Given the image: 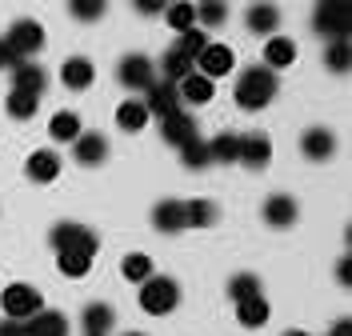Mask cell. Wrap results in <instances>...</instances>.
Returning a JSON list of instances; mask_svg holds the SVG:
<instances>
[{"label":"cell","instance_id":"1","mask_svg":"<svg viewBox=\"0 0 352 336\" xmlns=\"http://www.w3.org/2000/svg\"><path fill=\"white\" fill-rule=\"evenodd\" d=\"M276 89H280V85H276V72L264 68V65H252V68H244L241 80H236V104L248 109V112H256L276 96Z\"/></svg>","mask_w":352,"mask_h":336},{"label":"cell","instance_id":"2","mask_svg":"<svg viewBox=\"0 0 352 336\" xmlns=\"http://www.w3.org/2000/svg\"><path fill=\"white\" fill-rule=\"evenodd\" d=\"M180 304V284H176L173 276H148V280H140V309L148 316H168Z\"/></svg>","mask_w":352,"mask_h":336},{"label":"cell","instance_id":"3","mask_svg":"<svg viewBox=\"0 0 352 336\" xmlns=\"http://www.w3.org/2000/svg\"><path fill=\"white\" fill-rule=\"evenodd\" d=\"M312 28L329 41H349L352 32V8L349 0H320L312 12Z\"/></svg>","mask_w":352,"mask_h":336},{"label":"cell","instance_id":"4","mask_svg":"<svg viewBox=\"0 0 352 336\" xmlns=\"http://www.w3.org/2000/svg\"><path fill=\"white\" fill-rule=\"evenodd\" d=\"M48 245L56 248H72V252H85V256H96V248H100V236L88 228V224H76V221H60L52 224V232H48Z\"/></svg>","mask_w":352,"mask_h":336},{"label":"cell","instance_id":"5","mask_svg":"<svg viewBox=\"0 0 352 336\" xmlns=\"http://www.w3.org/2000/svg\"><path fill=\"white\" fill-rule=\"evenodd\" d=\"M0 309H4V316H12V320H28V316H36L44 309V296L32 284L16 280V284H8V289L0 292Z\"/></svg>","mask_w":352,"mask_h":336},{"label":"cell","instance_id":"6","mask_svg":"<svg viewBox=\"0 0 352 336\" xmlns=\"http://www.w3.org/2000/svg\"><path fill=\"white\" fill-rule=\"evenodd\" d=\"M116 80H120L124 89H132V92H144L156 80V68H153V60H148L144 52H129V56L116 65Z\"/></svg>","mask_w":352,"mask_h":336},{"label":"cell","instance_id":"7","mask_svg":"<svg viewBox=\"0 0 352 336\" xmlns=\"http://www.w3.org/2000/svg\"><path fill=\"white\" fill-rule=\"evenodd\" d=\"M232 65H236V52H232V45H220V41H208V48L197 56V72L200 76H208V80L228 76Z\"/></svg>","mask_w":352,"mask_h":336},{"label":"cell","instance_id":"8","mask_svg":"<svg viewBox=\"0 0 352 336\" xmlns=\"http://www.w3.org/2000/svg\"><path fill=\"white\" fill-rule=\"evenodd\" d=\"M8 48L16 52V60H24V56H36L44 48V28L36 21H16L12 28H8Z\"/></svg>","mask_w":352,"mask_h":336},{"label":"cell","instance_id":"9","mask_svg":"<svg viewBox=\"0 0 352 336\" xmlns=\"http://www.w3.org/2000/svg\"><path fill=\"white\" fill-rule=\"evenodd\" d=\"M144 109H148V116H173V112H180V92H176L173 80H153L148 89H144Z\"/></svg>","mask_w":352,"mask_h":336},{"label":"cell","instance_id":"10","mask_svg":"<svg viewBox=\"0 0 352 336\" xmlns=\"http://www.w3.org/2000/svg\"><path fill=\"white\" fill-rule=\"evenodd\" d=\"M72 157H76V164H85V168L104 164L109 160V140H104V133H80L72 140Z\"/></svg>","mask_w":352,"mask_h":336},{"label":"cell","instance_id":"11","mask_svg":"<svg viewBox=\"0 0 352 336\" xmlns=\"http://www.w3.org/2000/svg\"><path fill=\"white\" fill-rule=\"evenodd\" d=\"M244 24H248V32H256V36H276V28H280V8H276L272 0H256V4H248Z\"/></svg>","mask_w":352,"mask_h":336},{"label":"cell","instance_id":"12","mask_svg":"<svg viewBox=\"0 0 352 336\" xmlns=\"http://www.w3.org/2000/svg\"><path fill=\"white\" fill-rule=\"evenodd\" d=\"M24 336H68V316L56 309H41L24 320Z\"/></svg>","mask_w":352,"mask_h":336},{"label":"cell","instance_id":"13","mask_svg":"<svg viewBox=\"0 0 352 336\" xmlns=\"http://www.w3.org/2000/svg\"><path fill=\"white\" fill-rule=\"evenodd\" d=\"M24 172H28V180H36V184H52V180L60 177V157L52 148H36L32 157L24 160Z\"/></svg>","mask_w":352,"mask_h":336},{"label":"cell","instance_id":"14","mask_svg":"<svg viewBox=\"0 0 352 336\" xmlns=\"http://www.w3.org/2000/svg\"><path fill=\"white\" fill-rule=\"evenodd\" d=\"M112 324H116L112 304H104V300H92V304H85V313H80V328H85V336H109Z\"/></svg>","mask_w":352,"mask_h":336},{"label":"cell","instance_id":"15","mask_svg":"<svg viewBox=\"0 0 352 336\" xmlns=\"http://www.w3.org/2000/svg\"><path fill=\"white\" fill-rule=\"evenodd\" d=\"M160 136L176 144V148H184L188 140H197V120L188 116V112H173V116H164L160 120Z\"/></svg>","mask_w":352,"mask_h":336},{"label":"cell","instance_id":"16","mask_svg":"<svg viewBox=\"0 0 352 336\" xmlns=\"http://www.w3.org/2000/svg\"><path fill=\"white\" fill-rule=\"evenodd\" d=\"M60 80H65V89L72 92H85L92 80H96V68L88 56H68L65 65H60Z\"/></svg>","mask_w":352,"mask_h":336},{"label":"cell","instance_id":"17","mask_svg":"<svg viewBox=\"0 0 352 336\" xmlns=\"http://www.w3.org/2000/svg\"><path fill=\"white\" fill-rule=\"evenodd\" d=\"M12 89L41 96V92L48 89V76H44L41 65H32V60H16V65H12Z\"/></svg>","mask_w":352,"mask_h":336},{"label":"cell","instance_id":"18","mask_svg":"<svg viewBox=\"0 0 352 336\" xmlns=\"http://www.w3.org/2000/svg\"><path fill=\"white\" fill-rule=\"evenodd\" d=\"M241 164H248V168H264L268 160H272V140L264 133H248L241 136Z\"/></svg>","mask_w":352,"mask_h":336},{"label":"cell","instance_id":"19","mask_svg":"<svg viewBox=\"0 0 352 336\" xmlns=\"http://www.w3.org/2000/svg\"><path fill=\"white\" fill-rule=\"evenodd\" d=\"M176 92H180V100H188V104H208V100L217 96V80H208V76H200V72H188V76L176 85Z\"/></svg>","mask_w":352,"mask_h":336},{"label":"cell","instance_id":"20","mask_svg":"<svg viewBox=\"0 0 352 336\" xmlns=\"http://www.w3.org/2000/svg\"><path fill=\"white\" fill-rule=\"evenodd\" d=\"M296 60V41H288V36H268L264 41V68H272V72H280Z\"/></svg>","mask_w":352,"mask_h":336},{"label":"cell","instance_id":"21","mask_svg":"<svg viewBox=\"0 0 352 336\" xmlns=\"http://www.w3.org/2000/svg\"><path fill=\"white\" fill-rule=\"evenodd\" d=\"M300 153H305L308 160H329L332 153H336V136H332L329 128H308V133L300 136Z\"/></svg>","mask_w":352,"mask_h":336},{"label":"cell","instance_id":"22","mask_svg":"<svg viewBox=\"0 0 352 336\" xmlns=\"http://www.w3.org/2000/svg\"><path fill=\"white\" fill-rule=\"evenodd\" d=\"M153 224L156 232H184V201H160L153 208Z\"/></svg>","mask_w":352,"mask_h":336},{"label":"cell","instance_id":"23","mask_svg":"<svg viewBox=\"0 0 352 336\" xmlns=\"http://www.w3.org/2000/svg\"><path fill=\"white\" fill-rule=\"evenodd\" d=\"M264 221L272 224V228H288V224H296V201L285 197V192L268 197V201H264Z\"/></svg>","mask_w":352,"mask_h":336},{"label":"cell","instance_id":"24","mask_svg":"<svg viewBox=\"0 0 352 336\" xmlns=\"http://www.w3.org/2000/svg\"><path fill=\"white\" fill-rule=\"evenodd\" d=\"M80 133H85V128H80V116H76L72 109H60L52 120H48V136H52L56 144H72Z\"/></svg>","mask_w":352,"mask_h":336},{"label":"cell","instance_id":"25","mask_svg":"<svg viewBox=\"0 0 352 336\" xmlns=\"http://www.w3.org/2000/svg\"><path fill=\"white\" fill-rule=\"evenodd\" d=\"M236 320H241L244 328H264L268 324V300H264V292L236 304Z\"/></svg>","mask_w":352,"mask_h":336},{"label":"cell","instance_id":"26","mask_svg":"<svg viewBox=\"0 0 352 336\" xmlns=\"http://www.w3.org/2000/svg\"><path fill=\"white\" fill-rule=\"evenodd\" d=\"M116 124L124 128V133H140L144 124H148V109H144V100H124L120 109H116Z\"/></svg>","mask_w":352,"mask_h":336},{"label":"cell","instance_id":"27","mask_svg":"<svg viewBox=\"0 0 352 336\" xmlns=\"http://www.w3.org/2000/svg\"><path fill=\"white\" fill-rule=\"evenodd\" d=\"M236 157H241V136L220 133V136L208 140V160H212V164H232Z\"/></svg>","mask_w":352,"mask_h":336},{"label":"cell","instance_id":"28","mask_svg":"<svg viewBox=\"0 0 352 336\" xmlns=\"http://www.w3.org/2000/svg\"><path fill=\"white\" fill-rule=\"evenodd\" d=\"M56 269H60V276L80 280V276H88V269H92V256H85V252H72V248H60V252H56Z\"/></svg>","mask_w":352,"mask_h":336},{"label":"cell","instance_id":"29","mask_svg":"<svg viewBox=\"0 0 352 336\" xmlns=\"http://www.w3.org/2000/svg\"><path fill=\"white\" fill-rule=\"evenodd\" d=\"M217 204L212 201H184V224L188 228H208V224H217Z\"/></svg>","mask_w":352,"mask_h":336},{"label":"cell","instance_id":"30","mask_svg":"<svg viewBox=\"0 0 352 336\" xmlns=\"http://www.w3.org/2000/svg\"><path fill=\"white\" fill-rule=\"evenodd\" d=\"M160 68H164V80H173V85H180L188 72H197V65H192L180 48H168V52H164V60H160Z\"/></svg>","mask_w":352,"mask_h":336},{"label":"cell","instance_id":"31","mask_svg":"<svg viewBox=\"0 0 352 336\" xmlns=\"http://www.w3.org/2000/svg\"><path fill=\"white\" fill-rule=\"evenodd\" d=\"M173 48H180V52H184V56L197 65V56L204 52V48H208V32H204L200 24H192V28H184V32H180V41H176Z\"/></svg>","mask_w":352,"mask_h":336},{"label":"cell","instance_id":"32","mask_svg":"<svg viewBox=\"0 0 352 336\" xmlns=\"http://www.w3.org/2000/svg\"><path fill=\"white\" fill-rule=\"evenodd\" d=\"M68 12H72V21L92 24L109 12V0H68Z\"/></svg>","mask_w":352,"mask_h":336},{"label":"cell","instance_id":"33","mask_svg":"<svg viewBox=\"0 0 352 336\" xmlns=\"http://www.w3.org/2000/svg\"><path fill=\"white\" fill-rule=\"evenodd\" d=\"M324 65H329V72L344 76V72H349V65H352L349 41H329V48H324Z\"/></svg>","mask_w":352,"mask_h":336},{"label":"cell","instance_id":"34","mask_svg":"<svg viewBox=\"0 0 352 336\" xmlns=\"http://www.w3.org/2000/svg\"><path fill=\"white\" fill-rule=\"evenodd\" d=\"M224 21H228V4L224 0H200V8H197L200 28H220Z\"/></svg>","mask_w":352,"mask_h":336},{"label":"cell","instance_id":"35","mask_svg":"<svg viewBox=\"0 0 352 336\" xmlns=\"http://www.w3.org/2000/svg\"><path fill=\"white\" fill-rule=\"evenodd\" d=\"M164 16H168V28L184 32V28H192V24H197V4L176 0V4H168V8H164Z\"/></svg>","mask_w":352,"mask_h":336},{"label":"cell","instance_id":"36","mask_svg":"<svg viewBox=\"0 0 352 336\" xmlns=\"http://www.w3.org/2000/svg\"><path fill=\"white\" fill-rule=\"evenodd\" d=\"M41 109V96H32V92H8V116H16V120H28V116H36Z\"/></svg>","mask_w":352,"mask_h":336},{"label":"cell","instance_id":"37","mask_svg":"<svg viewBox=\"0 0 352 336\" xmlns=\"http://www.w3.org/2000/svg\"><path fill=\"white\" fill-rule=\"evenodd\" d=\"M120 272H124V280L140 284V280H148V276H153V260H148L144 252H129V256H124V265H120Z\"/></svg>","mask_w":352,"mask_h":336},{"label":"cell","instance_id":"38","mask_svg":"<svg viewBox=\"0 0 352 336\" xmlns=\"http://www.w3.org/2000/svg\"><path fill=\"white\" fill-rule=\"evenodd\" d=\"M261 276H252V272H241V276H232L228 280V296L241 304V300H248V296H261Z\"/></svg>","mask_w":352,"mask_h":336},{"label":"cell","instance_id":"39","mask_svg":"<svg viewBox=\"0 0 352 336\" xmlns=\"http://www.w3.org/2000/svg\"><path fill=\"white\" fill-rule=\"evenodd\" d=\"M180 160H184V168H204V164H212V160H208V144H204L200 136L180 148Z\"/></svg>","mask_w":352,"mask_h":336},{"label":"cell","instance_id":"40","mask_svg":"<svg viewBox=\"0 0 352 336\" xmlns=\"http://www.w3.org/2000/svg\"><path fill=\"white\" fill-rule=\"evenodd\" d=\"M136 4V12H144V16H156V12H164L173 0H132Z\"/></svg>","mask_w":352,"mask_h":336},{"label":"cell","instance_id":"41","mask_svg":"<svg viewBox=\"0 0 352 336\" xmlns=\"http://www.w3.org/2000/svg\"><path fill=\"white\" fill-rule=\"evenodd\" d=\"M0 336H24V320L4 316V320H0Z\"/></svg>","mask_w":352,"mask_h":336},{"label":"cell","instance_id":"42","mask_svg":"<svg viewBox=\"0 0 352 336\" xmlns=\"http://www.w3.org/2000/svg\"><path fill=\"white\" fill-rule=\"evenodd\" d=\"M16 65V52L8 48V41H0V68H12Z\"/></svg>","mask_w":352,"mask_h":336},{"label":"cell","instance_id":"43","mask_svg":"<svg viewBox=\"0 0 352 336\" xmlns=\"http://www.w3.org/2000/svg\"><path fill=\"white\" fill-rule=\"evenodd\" d=\"M332 336H352V324L349 320H336V324H332Z\"/></svg>","mask_w":352,"mask_h":336},{"label":"cell","instance_id":"44","mask_svg":"<svg viewBox=\"0 0 352 336\" xmlns=\"http://www.w3.org/2000/svg\"><path fill=\"white\" fill-rule=\"evenodd\" d=\"M336 276H340V284H349V280H352V269H349V260H340V269H336Z\"/></svg>","mask_w":352,"mask_h":336},{"label":"cell","instance_id":"45","mask_svg":"<svg viewBox=\"0 0 352 336\" xmlns=\"http://www.w3.org/2000/svg\"><path fill=\"white\" fill-rule=\"evenodd\" d=\"M129 336H144V333H129Z\"/></svg>","mask_w":352,"mask_h":336}]
</instances>
